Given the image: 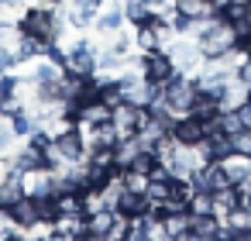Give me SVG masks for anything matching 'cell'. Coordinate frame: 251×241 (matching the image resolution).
I'll use <instances>...</instances> for the list:
<instances>
[{
  "label": "cell",
  "mask_w": 251,
  "mask_h": 241,
  "mask_svg": "<svg viewBox=\"0 0 251 241\" xmlns=\"http://www.w3.org/2000/svg\"><path fill=\"white\" fill-rule=\"evenodd\" d=\"M193 38H196V45H200L203 62L227 55V52L241 42V38H237V31H234L220 14H217V18H210V21H200V25H196V31H193Z\"/></svg>",
  "instance_id": "obj_1"
},
{
  "label": "cell",
  "mask_w": 251,
  "mask_h": 241,
  "mask_svg": "<svg viewBox=\"0 0 251 241\" xmlns=\"http://www.w3.org/2000/svg\"><path fill=\"white\" fill-rule=\"evenodd\" d=\"M62 28H66V25H62L59 14L49 11V7H28V11L21 14V21H18V31L28 35V38H38V42H52V38H59Z\"/></svg>",
  "instance_id": "obj_2"
},
{
  "label": "cell",
  "mask_w": 251,
  "mask_h": 241,
  "mask_svg": "<svg viewBox=\"0 0 251 241\" xmlns=\"http://www.w3.org/2000/svg\"><path fill=\"white\" fill-rule=\"evenodd\" d=\"M193 100H196V80L186 73H176L165 86H162V104L172 117L193 114Z\"/></svg>",
  "instance_id": "obj_3"
},
{
  "label": "cell",
  "mask_w": 251,
  "mask_h": 241,
  "mask_svg": "<svg viewBox=\"0 0 251 241\" xmlns=\"http://www.w3.org/2000/svg\"><path fill=\"white\" fill-rule=\"evenodd\" d=\"M165 52H169V59L176 62V69L186 73V76H196V73L203 69V55H200V45H196L193 35H176Z\"/></svg>",
  "instance_id": "obj_4"
},
{
  "label": "cell",
  "mask_w": 251,
  "mask_h": 241,
  "mask_svg": "<svg viewBox=\"0 0 251 241\" xmlns=\"http://www.w3.org/2000/svg\"><path fill=\"white\" fill-rule=\"evenodd\" d=\"M138 66H141V76L148 80V83H155V86H165L179 69H176V62L169 59V52L165 49H155V52H141V59H138Z\"/></svg>",
  "instance_id": "obj_5"
},
{
  "label": "cell",
  "mask_w": 251,
  "mask_h": 241,
  "mask_svg": "<svg viewBox=\"0 0 251 241\" xmlns=\"http://www.w3.org/2000/svg\"><path fill=\"white\" fill-rule=\"evenodd\" d=\"M97 69H100V52L93 49L90 38H76L69 45V66H66V73H73V76H97Z\"/></svg>",
  "instance_id": "obj_6"
},
{
  "label": "cell",
  "mask_w": 251,
  "mask_h": 241,
  "mask_svg": "<svg viewBox=\"0 0 251 241\" xmlns=\"http://www.w3.org/2000/svg\"><path fill=\"white\" fill-rule=\"evenodd\" d=\"M14 227H21V231H35V227H42V210H38V196H21L7 214H4Z\"/></svg>",
  "instance_id": "obj_7"
},
{
  "label": "cell",
  "mask_w": 251,
  "mask_h": 241,
  "mask_svg": "<svg viewBox=\"0 0 251 241\" xmlns=\"http://www.w3.org/2000/svg\"><path fill=\"white\" fill-rule=\"evenodd\" d=\"M179 145H200L203 138H206V128H203V117H196V114H182V117H176L172 121V131H169Z\"/></svg>",
  "instance_id": "obj_8"
},
{
  "label": "cell",
  "mask_w": 251,
  "mask_h": 241,
  "mask_svg": "<svg viewBox=\"0 0 251 241\" xmlns=\"http://www.w3.org/2000/svg\"><path fill=\"white\" fill-rule=\"evenodd\" d=\"M21 196H28V189H25V172H18V169L11 165L7 176L0 179V214H7Z\"/></svg>",
  "instance_id": "obj_9"
},
{
  "label": "cell",
  "mask_w": 251,
  "mask_h": 241,
  "mask_svg": "<svg viewBox=\"0 0 251 241\" xmlns=\"http://www.w3.org/2000/svg\"><path fill=\"white\" fill-rule=\"evenodd\" d=\"M248 97H251V86L241 76H234L220 86V110H237L241 104H248Z\"/></svg>",
  "instance_id": "obj_10"
},
{
  "label": "cell",
  "mask_w": 251,
  "mask_h": 241,
  "mask_svg": "<svg viewBox=\"0 0 251 241\" xmlns=\"http://www.w3.org/2000/svg\"><path fill=\"white\" fill-rule=\"evenodd\" d=\"M25 189H28V196H55V172L52 169L25 172Z\"/></svg>",
  "instance_id": "obj_11"
},
{
  "label": "cell",
  "mask_w": 251,
  "mask_h": 241,
  "mask_svg": "<svg viewBox=\"0 0 251 241\" xmlns=\"http://www.w3.org/2000/svg\"><path fill=\"white\" fill-rule=\"evenodd\" d=\"M189 227H193L189 210L162 214V231H165V238H169V241H186V238H189Z\"/></svg>",
  "instance_id": "obj_12"
},
{
  "label": "cell",
  "mask_w": 251,
  "mask_h": 241,
  "mask_svg": "<svg viewBox=\"0 0 251 241\" xmlns=\"http://www.w3.org/2000/svg\"><path fill=\"white\" fill-rule=\"evenodd\" d=\"M220 165H224V172H227V179H230L234 186H244V183H251V159H248V155H241V152H230L227 159H220Z\"/></svg>",
  "instance_id": "obj_13"
},
{
  "label": "cell",
  "mask_w": 251,
  "mask_h": 241,
  "mask_svg": "<svg viewBox=\"0 0 251 241\" xmlns=\"http://www.w3.org/2000/svg\"><path fill=\"white\" fill-rule=\"evenodd\" d=\"M83 131H86V145L90 148H117V141H121V131L110 121L93 124V128H83Z\"/></svg>",
  "instance_id": "obj_14"
},
{
  "label": "cell",
  "mask_w": 251,
  "mask_h": 241,
  "mask_svg": "<svg viewBox=\"0 0 251 241\" xmlns=\"http://www.w3.org/2000/svg\"><path fill=\"white\" fill-rule=\"evenodd\" d=\"M237 207H241V189H237V186H224V189L213 193V217H217L220 224H224Z\"/></svg>",
  "instance_id": "obj_15"
},
{
  "label": "cell",
  "mask_w": 251,
  "mask_h": 241,
  "mask_svg": "<svg viewBox=\"0 0 251 241\" xmlns=\"http://www.w3.org/2000/svg\"><path fill=\"white\" fill-rule=\"evenodd\" d=\"M97 14H100L97 4H90V0H73L69 11H66V25L69 28H90L97 21Z\"/></svg>",
  "instance_id": "obj_16"
},
{
  "label": "cell",
  "mask_w": 251,
  "mask_h": 241,
  "mask_svg": "<svg viewBox=\"0 0 251 241\" xmlns=\"http://www.w3.org/2000/svg\"><path fill=\"white\" fill-rule=\"evenodd\" d=\"M110 104H103V100H90V104H83L79 110H76V124L79 128H93V124H103V121H110Z\"/></svg>",
  "instance_id": "obj_17"
},
{
  "label": "cell",
  "mask_w": 251,
  "mask_h": 241,
  "mask_svg": "<svg viewBox=\"0 0 251 241\" xmlns=\"http://www.w3.org/2000/svg\"><path fill=\"white\" fill-rule=\"evenodd\" d=\"M11 165H14L18 172H35V169H49V159H45V152H42V148L28 145L25 152L11 155Z\"/></svg>",
  "instance_id": "obj_18"
},
{
  "label": "cell",
  "mask_w": 251,
  "mask_h": 241,
  "mask_svg": "<svg viewBox=\"0 0 251 241\" xmlns=\"http://www.w3.org/2000/svg\"><path fill=\"white\" fill-rule=\"evenodd\" d=\"M124 4H114V7H107V11H100L97 14V21H93V28L100 31V35H114V31H121L124 28Z\"/></svg>",
  "instance_id": "obj_19"
},
{
  "label": "cell",
  "mask_w": 251,
  "mask_h": 241,
  "mask_svg": "<svg viewBox=\"0 0 251 241\" xmlns=\"http://www.w3.org/2000/svg\"><path fill=\"white\" fill-rule=\"evenodd\" d=\"M42 55H45V42L28 38V35H21V38L14 42V59H18V66H21V62H31V59H42Z\"/></svg>",
  "instance_id": "obj_20"
},
{
  "label": "cell",
  "mask_w": 251,
  "mask_h": 241,
  "mask_svg": "<svg viewBox=\"0 0 251 241\" xmlns=\"http://www.w3.org/2000/svg\"><path fill=\"white\" fill-rule=\"evenodd\" d=\"M7 124H11V131H14V138H28L35 128H38V121H35V114L31 110H14L11 117H7Z\"/></svg>",
  "instance_id": "obj_21"
},
{
  "label": "cell",
  "mask_w": 251,
  "mask_h": 241,
  "mask_svg": "<svg viewBox=\"0 0 251 241\" xmlns=\"http://www.w3.org/2000/svg\"><path fill=\"white\" fill-rule=\"evenodd\" d=\"M134 45H138L141 52H155V49H165V45H162V38H158V31H155L151 25H138V28H134Z\"/></svg>",
  "instance_id": "obj_22"
},
{
  "label": "cell",
  "mask_w": 251,
  "mask_h": 241,
  "mask_svg": "<svg viewBox=\"0 0 251 241\" xmlns=\"http://www.w3.org/2000/svg\"><path fill=\"white\" fill-rule=\"evenodd\" d=\"M59 76H66V69L42 55V62H38V66H35V73L28 76V83H49V80H59Z\"/></svg>",
  "instance_id": "obj_23"
},
{
  "label": "cell",
  "mask_w": 251,
  "mask_h": 241,
  "mask_svg": "<svg viewBox=\"0 0 251 241\" xmlns=\"http://www.w3.org/2000/svg\"><path fill=\"white\" fill-rule=\"evenodd\" d=\"M121 183H124V189H131V193H148V183H151V176L148 172H138V169H121Z\"/></svg>",
  "instance_id": "obj_24"
},
{
  "label": "cell",
  "mask_w": 251,
  "mask_h": 241,
  "mask_svg": "<svg viewBox=\"0 0 251 241\" xmlns=\"http://www.w3.org/2000/svg\"><path fill=\"white\" fill-rule=\"evenodd\" d=\"M151 14H155V11L145 4V0H131V4H124V18H127L134 28H138V25H148Z\"/></svg>",
  "instance_id": "obj_25"
},
{
  "label": "cell",
  "mask_w": 251,
  "mask_h": 241,
  "mask_svg": "<svg viewBox=\"0 0 251 241\" xmlns=\"http://www.w3.org/2000/svg\"><path fill=\"white\" fill-rule=\"evenodd\" d=\"M131 49H134V38H131V35H121V31H114V45H110V52L127 59V52H131Z\"/></svg>",
  "instance_id": "obj_26"
},
{
  "label": "cell",
  "mask_w": 251,
  "mask_h": 241,
  "mask_svg": "<svg viewBox=\"0 0 251 241\" xmlns=\"http://www.w3.org/2000/svg\"><path fill=\"white\" fill-rule=\"evenodd\" d=\"M18 38H21L18 25H11V21H0V45H11V42H18Z\"/></svg>",
  "instance_id": "obj_27"
},
{
  "label": "cell",
  "mask_w": 251,
  "mask_h": 241,
  "mask_svg": "<svg viewBox=\"0 0 251 241\" xmlns=\"http://www.w3.org/2000/svg\"><path fill=\"white\" fill-rule=\"evenodd\" d=\"M14 66H18V59H14V49L0 45V76H4V73H11Z\"/></svg>",
  "instance_id": "obj_28"
},
{
  "label": "cell",
  "mask_w": 251,
  "mask_h": 241,
  "mask_svg": "<svg viewBox=\"0 0 251 241\" xmlns=\"http://www.w3.org/2000/svg\"><path fill=\"white\" fill-rule=\"evenodd\" d=\"M11 141H14L11 124H0V152H7V148H11Z\"/></svg>",
  "instance_id": "obj_29"
},
{
  "label": "cell",
  "mask_w": 251,
  "mask_h": 241,
  "mask_svg": "<svg viewBox=\"0 0 251 241\" xmlns=\"http://www.w3.org/2000/svg\"><path fill=\"white\" fill-rule=\"evenodd\" d=\"M145 4L151 11H169V7H176V0H145Z\"/></svg>",
  "instance_id": "obj_30"
},
{
  "label": "cell",
  "mask_w": 251,
  "mask_h": 241,
  "mask_svg": "<svg viewBox=\"0 0 251 241\" xmlns=\"http://www.w3.org/2000/svg\"><path fill=\"white\" fill-rule=\"evenodd\" d=\"M76 241H110V238H107V234H93V231H83V234H79Z\"/></svg>",
  "instance_id": "obj_31"
},
{
  "label": "cell",
  "mask_w": 251,
  "mask_h": 241,
  "mask_svg": "<svg viewBox=\"0 0 251 241\" xmlns=\"http://www.w3.org/2000/svg\"><path fill=\"white\" fill-rule=\"evenodd\" d=\"M237 76H241V80H244V83L251 86V59H248V62H244L241 69H237Z\"/></svg>",
  "instance_id": "obj_32"
},
{
  "label": "cell",
  "mask_w": 251,
  "mask_h": 241,
  "mask_svg": "<svg viewBox=\"0 0 251 241\" xmlns=\"http://www.w3.org/2000/svg\"><path fill=\"white\" fill-rule=\"evenodd\" d=\"M7 169H11V159H7V155H0V179L7 176Z\"/></svg>",
  "instance_id": "obj_33"
},
{
  "label": "cell",
  "mask_w": 251,
  "mask_h": 241,
  "mask_svg": "<svg viewBox=\"0 0 251 241\" xmlns=\"http://www.w3.org/2000/svg\"><path fill=\"white\" fill-rule=\"evenodd\" d=\"M244 25H248V35H251V0H248V14H244ZM244 35V38H248Z\"/></svg>",
  "instance_id": "obj_34"
},
{
  "label": "cell",
  "mask_w": 251,
  "mask_h": 241,
  "mask_svg": "<svg viewBox=\"0 0 251 241\" xmlns=\"http://www.w3.org/2000/svg\"><path fill=\"white\" fill-rule=\"evenodd\" d=\"M241 49H244V52H248V59H251V35H248V38H241Z\"/></svg>",
  "instance_id": "obj_35"
},
{
  "label": "cell",
  "mask_w": 251,
  "mask_h": 241,
  "mask_svg": "<svg viewBox=\"0 0 251 241\" xmlns=\"http://www.w3.org/2000/svg\"><path fill=\"white\" fill-rule=\"evenodd\" d=\"M28 241H52L49 234H38V238H28Z\"/></svg>",
  "instance_id": "obj_36"
},
{
  "label": "cell",
  "mask_w": 251,
  "mask_h": 241,
  "mask_svg": "<svg viewBox=\"0 0 251 241\" xmlns=\"http://www.w3.org/2000/svg\"><path fill=\"white\" fill-rule=\"evenodd\" d=\"M45 4H49V7H52V4H62V0H45Z\"/></svg>",
  "instance_id": "obj_37"
},
{
  "label": "cell",
  "mask_w": 251,
  "mask_h": 241,
  "mask_svg": "<svg viewBox=\"0 0 251 241\" xmlns=\"http://www.w3.org/2000/svg\"><path fill=\"white\" fill-rule=\"evenodd\" d=\"M117 4H131V0H117Z\"/></svg>",
  "instance_id": "obj_38"
},
{
  "label": "cell",
  "mask_w": 251,
  "mask_h": 241,
  "mask_svg": "<svg viewBox=\"0 0 251 241\" xmlns=\"http://www.w3.org/2000/svg\"><path fill=\"white\" fill-rule=\"evenodd\" d=\"M0 7H4V4H0Z\"/></svg>",
  "instance_id": "obj_39"
},
{
  "label": "cell",
  "mask_w": 251,
  "mask_h": 241,
  "mask_svg": "<svg viewBox=\"0 0 251 241\" xmlns=\"http://www.w3.org/2000/svg\"><path fill=\"white\" fill-rule=\"evenodd\" d=\"M0 155H4V152H0Z\"/></svg>",
  "instance_id": "obj_40"
},
{
  "label": "cell",
  "mask_w": 251,
  "mask_h": 241,
  "mask_svg": "<svg viewBox=\"0 0 251 241\" xmlns=\"http://www.w3.org/2000/svg\"><path fill=\"white\" fill-rule=\"evenodd\" d=\"M248 100H251V97H248Z\"/></svg>",
  "instance_id": "obj_41"
}]
</instances>
